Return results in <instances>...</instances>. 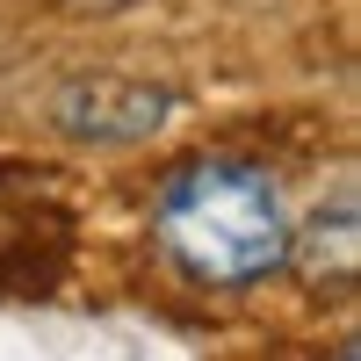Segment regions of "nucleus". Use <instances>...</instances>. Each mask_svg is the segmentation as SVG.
<instances>
[{
    "instance_id": "obj_2",
    "label": "nucleus",
    "mask_w": 361,
    "mask_h": 361,
    "mask_svg": "<svg viewBox=\"0 0 361 361\" xmlns=\"http://www.w3.org/2000/svg\"><path fill=\"white\" fill-rule=\"evenodd\" d=\"M173 94L152 80H80L58 94V130L87 145H137L166 123Z\"/></svg>"
},
{
    "instance_id": "obj_3",
    "label": "nucleus",
    "mask_w": 361,
    "mask_h": 361,
    "mask_svg": "<svg viewBox=\"0 0 361 361\" xmlns=\"http://www.w3.org/2000/svg\"><path fill=\"white\" fill-rule=\"evenodd\" d=\"M354 260H361V231H354V188H340L333 202H318L304 224H289V253H282V267H296L304 282L347 289V282H354Z\"/></svg>"
},
{
    "instance_id": "obj_1",
    "label": "nucleus",
    "mask_w": 361,
    "mask_h": 361,
    "mask_svg": "<svg viewBox=\"0 0 361 361\" xmlns=\"http://www.w3.org/2000/svg\"><path fill=\"white\" fill-rule=\"evenodd\" d=\"M159 246L202 289H253L282 275L289 202L253 159H195L159 195Z\"/></svg>"
}]
</instances>
